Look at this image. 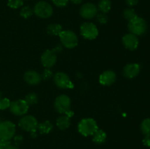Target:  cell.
Segmentation results:
<instances>
[{"label": "cell", "mask_w": 150, "mask_h": 149, "mask_svg": "<svg viewBox=\"0 0 150 149\" xmlns=\"http://www.w3.org/2000/svg\"><path fill=\"white\" fill-rule=\"evenodd\" d=\"M98 129V125L93 118H83L78 124V131L84 137L93 135L94 133Z\"/></svg>", "instance_id": "obj_1"}, {"label": "cell", "mask_w": 150, "mask_h": 149, "mask_svg": "<svg viewBox=\"0 0 150 149\" xmlns=\"http://www.w3.org/2000/svg\"><path fill=\"white\" fill-rule=\"evenodd\" d=\"M127 28L130 33L133 34L136 36H142L146 33L147 30V23L146 20L139 16H136L131 20L128 21Z\"/></svg>", "instance_id": "obj_2"}, {"label": "cell", "mask_w": 150, "mask_h": 149, "mask_svg": "<svg viewBox=\"0 0 150 149\" xmlns=\"http://www.w3.org/2000/svg\"><path fill=\"white\" fill-rule=\"evenodd\" d=\"M59 36L60 41L62 45L65 47L66 48L72 49L76 48L79 43V39L77 35L75 32L70 30H64L60 33Z\"/></svg>", "instance_id": "obj_3"}, {"label": "cell", "mask_w": 150, "mask_h": 149, "mask_svg": "<svg viewBox=\"0 0 150 149\" xmlns=\"http://www.w3.org/2000/svg\"><path fill=\"white\" fill-rule=\"evenodd\" d=\"M16 132V125L12 121H1L0 124V140H10L13 138Z\"/></svg>", "instance_id": "obj_4"}, {"label": "cell", "mask_w": 150, "mask_h": 149, "mask_svg": "<svg viewBox=\"0 0 150 149\" xmlns=\"http://www.w3.org/2000/svg\"><path fill=\"white\" fill-rule=\"evenodd\" d=\"M34 13L41 18H48L54 13L53 7L49 3L44 1H38L34 7Z\"/></svg>", "instance_id": "obj_5"}, {"label": "cell", "mask_w": 150, "mask_h": 149, "mask_svg": "<svg viewBox=\"0 0 150 149\" xmlns=\"http://www.w3.org/2000/svg\"><path fill=\"white\" fill-rule=\"evenodd\" d=\"M80 32L81 36L86 39H95L98 36L99 31L95 23L92 22H85L81 25Z\"/></svg>", "instance_id": "obj_6"}, {"label": "cell", "mask_w": 150, "mask_h": 149, "mask_svg": "<svg viewBox=\"0 0 150 149\" xmlns=\"http://www.w3.org/2000/svg\"><path fill=\"white\" fill-rule=\"evenodd\" d=\"M38 121L34 116L31 115H25L21 117L18 121V126L21 129L26 131H37L38 130Z\"/></svg>", "instance_id": "obj_7"}, {"label": "cell", "mask_w": 150, "mask_h": 149, "mask_svg": "<svg viewBox=\"0 0 150 149\" xmlns=\"http://www.w3.org/2000/svg\"><path fill=\"white\" fill-rule=\"evenodd\" d=\"M54 108L60 114H64L71 107L70 98L66 94H61L56 98L54 101Z\"/></svg>", "instance_id": "obj_8"}, {"label": "cell", "mask_w": 150, "mask_h": 149, "mask_svg": "<svg viewBox=\"0 0 150 149\" xmlns=\"http://www.w3.org/2000/svg\"><path fill=\"white\" fill-rule=\"evenodd\" d=\"M29 106L26 104L24 99H17L11 102L10 106V111L15 115L23 116L27 113Z\"/></svg>", "instance_id": "obj_9"}, {"label": "cell", "mask_w": 150, "mask_h": 149, "mask_svg": "<svg viewBox=\"0 0 150 149\" xmlns=\"http://www.w3.org/2000/svg\"><path fill=\"white\" fill-rule=\"evenodd\" d=\"M54 81L56 86L60 89H67L73 88V83L70 80L69 76L63 72H59L54 74Z\"/></svg>", "instance_id": "obj_10"}, {"label": "cell", "mask_w": 150, "mask_h": 149, "mask_svg": "<svg viewBox=\"0 0 150 149\" xmlns=\"http://www.w3.org/2000/svg\"><path fill=\"white\" fill-rule=\"evenodd\" d=\"M41 63L45 68H51L57 61V53L54 50H46L42 53L40 58Z\"/></svg>", "instance_id": "obj_11"}, {"label": "cell", "mask_w": 150, "mask_h": 149, "mask_svg": "<svg viewBox=\"0 0 150 149\" xmlns=\"http://www.w3.org/2000/svg\"><path fill=\"white\" fill-rule=\"evenodd\" d=\"M98 10L97 6L92 3H86L81 6L79 13L83 18L89 20L95 18L98 15Z\"/></svg>", "instance_id": "obj_12"}, {"label": "cell", "mask_w": 150, "mask_h": 149, "mask_svg": "<svg viewBox=\"0 0 150 149\" xmlns=\"http://www.w3.org/2000/svg\"><path fill=\"white\" fill-rule=\"evenodd\" d=\"M122 44L125 48L130 51H135L138 48L139 44V38L132 33L126 34L122 37Z\"/></svg>", "instance_id": "obj_13"}, {"label": "cell", "mask_w": 150, "mask_h": 149, "mask_svg": "<svg viewBox=\"0 0 150 149\" xmlns=\"http://www.w3.org/2000/svg\"><path fill=\"white\" fill-rule=\"evenodd\" d=\"M141 70V67L137 63H130L123 68V75L127 79H133L138 76Z\"/></svg>", "instance_id": "obj_14"}, {"label": "cell", "mask_w": 150, "mask_h": 149, "mask_svg": "<svg viewBox=\"0 0 150 149\" xmlns=\"http://www.w3.org/2000/svg\"><path fill=\"white\" fill-rule=\"evenodd\" d=\"M117 78L116 73L112 70H106L100 74L99 77V82L104 86H110L114 83Z\"/></svg>", "instance_id": "obj_15"}, {"label": "cell", "mask_w": 150, "mask_h": 149, "mask_svg": "<svg viewBox=\"0 0 150 149\" xmlns=\"http://www.w3.org/2000/svg\"><path fill=\"white\" fill-rule=\"evenodd\" d=\"M23 78H24L26 83L29 85H32V86L39 84L42 80L41 74L34 70H29V71L26 72L23 75Z\"/></svg>", "instance_id": "obj_16"}, {"label": "cell", "mask_w": 150, "mask_h": 149, "mask_svg": "<svg viewBox=\"0 0 150 149\" xmlns=\"http://www.w3.org/2000/svg\"><path fill=\"white\" fill-rule=\"evenodd\" d=\"M56 124L59 129H67L70 126V118L66 115H60L56 121Z\"/></svg>", "instance_id": "obj_17"}, {"label": "cell", "mask_w": 150, "mask_h": 149, "mask_svg": "<svg viewBox=\"0 0 150 149\" xmlns=\"http://www.w3.org/2000/svg\"><path fill=\"white\" fill-rule=\"evenodd\" d=\"M107 138V134L103 130L98 129L92 135V141L98 145L103 144L105 142Z\"/></svg>", "instance_id": "obj_18"}, {"label": "cell", "mask_w": 150, "mask_h": 149, "mask_svg": "<svg viewBox=\"0 0 150 149\" xmlns=\"http://www.w3.org/2000/svg\"><path fill=\"white\" fill-rule=\"evenodd\" d=\"M38 130L41 134H48L53 130V124L49 121H45L38 124Z\"/></svg>", "instance_id": "obj_19"}, {"label": "cell", "mask_w": 150, "mask_h": 149, "mask_svg": "<svg viewBox=\"0 0 150 149\" xmlns=\"http://www.w3.org/2000/svg\"><path fill=\"white\" fill-rule=\"evenodd\" d=\"M63 31L62 26L59 23H51L47 27V32L51 36H57Z\"/></svg>", "instance_id": "obj_20"}, {"label": "cell", "mask_w": 150, "mask_h": 149, "mask_svg": "<svg viewBox=\"0 0 150 149\" xmlns=\"http://www.w3.org/2000/svg\"><path fill=\"white\" fill-rule=\"evenodd\" d=\"M98 10L102 13H108L111 9V0H100L98 5Z\"/></svg>", "instance_id": "obj_21"}, {"label": "cell", "mask_w": 150, "mask_h": 149, "mask_svg": "<svg viewBox=\"0 0 150 149\" xmlns=\"http://www.w3.org/2000/svg\"><path fill=\"white\" fill-rule=\"evenodd\" d=\"M141 131L144 136H150V118H145L140 126Z\"/></svg>", "instance_id": "obj_22"}, {"label": "cell", "mask_w": 150, "mask_h": 149, "mask_svg": "<svg viewBox=\"0 0 150 149\" xmlns=\"http://www.w3.org/2000/svg\"><path fill=\"white\" fill-rule=\"evenodd\" d=\"M24 101L29 106L36 105L38 102V96L36 93L32 92V93H29L27 95H26L24 98Z\"/></svg>", "instance_id": "obj_23"}, {"label": "cell", "mask_w": 150, "mask_h": 149, "mask_svg": "<svg viewBox=\"0 0 150 149\" xmlns=\"http://www.w3.org/2000/svg\"><path fill=\"white\" fill-rule=\"evenodd\" d=\"M123 16L127 20L130 21L132 19L136 18L137 16V14L136 13L135 10L132 8H126L123 11Z\"/></svg>", "instance_id": "obj_24"}, {"label": "cell", "mask_w": 150, "mask_h": 149, "mask_svg": "<svg viewBox=\"0 0 150 149\" xmlns=\"http://www.w3.org/2000/svg\"><path fill=\"white\" fill-rule=\"evenodd\" d=\"M34 10L29 6H26L21 8L20 11V15L23 18H28L33 15Z\"/></svg>", "instance_id": "obj_25"}, {"label": "cell", "mask_w": 150, "mask_h": 149, "mask_svg": "<svg viewBox=\"0 0 150 149\" xmlns=\"http://www.w3.org/2000/svg\"><path fill=\"white\" fill-rule=\"evenodd\" d=\"M23 0H8L7 5L13 9H18L23 5Z\"/></svg>", "instance_id": "obj_26"}, {"label": "cell", "mask_w": 150, "mask_h": 149, "mask_svg": "<svg viewBox=\"0 0 150 149\" xmlns=\"http://www.w3.org/2000/svg\"><path fill=\"white\" fill-rule=\"evenodd\" d=\"M11 102L7 98H1L0 99V110H4L10 108Z\"/></svg>", "instance_id": "obj_27"}, {"label": "cell", "mask_w": 150, "mask_h": 149, "mask_svg": "<svg viewBox=\"0 0 150 149\" xmlns=\"http://www.w3.org/2000/svg\"><path fill=\"white\" fill-rule=\"evenodd\" d=\"M53 75V72L49 68H45L41 74V78L44 80H48Z\"/></svg>", "instance_id": "obj_28"}, {"label": "cell", "mask_w": 150, "mask_h": 149, "mask_svg": "<svg viewBox=\"0 0 150 149\" xmlns=\"http://www.w3.org/2000/svg\"><path fill=\"white\" fill-rule=\"evenodd\" d=\"M97 20L101 24H105L108 20V17L105 13H100L97 15Z\"/></svg>", "instance_id": "obj_29"}, {"label": "cell", "mask_w": 150, "mask_h": 149, "mask_svg": "<svg viewBox=\"0 0 150 149\" xmlns=\"http://www.w3.org/2000/svg\"><path fill=\"white\" fill-rule=\"evenodd\" d=\"M56 6L59 7H64L68 3L69 0H51Z\"/></svg>", "instance_id": "obj_30"}, {"label": "cell", "mask_w": 150, "mask_h": 149, "mask_svg": "<svg viewBox=\"0 0 150 149\" xmlns=\"http://www.w3.org/2000/svg\"><path fill=\"white\" fill-rule=\"evenodd\" d=\"M23 137H22L21 135H20V134L15 135L14 137H13V140H14V145L18 146H18L21 144L22 142H23Z\"/></svg>", "instance_id": "obj_31"}, {"label": "cell", "mask_w": 150, "mask_h": 149, "mask_svg": "<svg viewBox=\"0 0 150 149\" xmlns=\"http://www.w3.org/2000/svg\"><path fill=\"white\" fill-rule=\"evenodd\" d=\"M10 145V140H0V149H7Z\"/></svg>", "instance_id": "obj_32"}, {"label": "cell", "mask_w": 150, "mask_h": 149, "mask_svg": "<svg viewBox=\"0 0 150 149\" xmlns=\"http://www.w3.org/2000/svg\"><path fill=\"white\" fill-rule=\"evenodd\" d=\"M142 143L146 147H150V136H144V138L142 140Z\"/></svg>", "instance_id": "obj_33"}, {"label": "cell", "mask_w": 150, "mask_h": 149, "mask_svg": "<svg viewBox=\"0 0 150 149\" xmlns=\"http://www.w3.org/2000/svg\"><path fill=\"white\" fill-rule=\"evenodd\" d=\"M126 3L130 7H134L139 2V0H125Z\"/></svg>", "instance_id": "obj_34"}, {"label": "cell", "mask_w": 150, "mask_h": 149, "mask_svg": "<svg viewBox=\"0 0 150 149\" xmlns=\"http://www.w3.org/2000/svg\"><path fill=\"white\" fill-rule=\"evenodd\" d=\"M64 115H66L67 117H69V118H70L71 117L73 116V115H74V112H73L71 109H70L69 110H67L65 113H64Z\"/></svg>", "instance_id": "obj_35"}, {"label": "cell", "mask_w": 150, "mask_h": 149, "mask_svg": "<svg viewBox=\"0 0 150 149\" xmlns=\"http://www.w3.org/2000/svg\"><path fill=\"white\" fill-rule=\"evenodd\" d=\"M53 50H54V51H55V52L57 53H59L60 51H62V46L60 45H58L57 47H56L55 48H54V49H53Z\"/></svg>", "instance_id": "obj_36"}, {"label": "cell", "mask_w": 150, "mask_h": 149, "mask_svg": "<svg viewBox=\"0 0 150 149\" xmlns=\"http://www.w3.org/2000/svg\"><path fill=\"white\" fill-rule=\"evenodd\" d=\"M71 1L73 3V4H81V3L83 1V0H71Z\"/></svg>", "instance_id": "obj_37"}, {"label": "cell", "mask_w": 150, "mask_h": 149, "mask_svg": "<svg viewBox=\"0 0 150 149\" xmlns=\"http://www.w3.org/2000/svg\"><path fill=\"white\" fill-rule=\"evenodd\" d=\"M30 134H31V136H32V137H34V138H35V137L38 136V133H37V131H32V132H30Z\"/></svg>", "instance_id": "obj_38"}, {"label": "cell", "mask_w": 150, "mask_h": 149, "mask_svg": "<svg viewBox=\"0 0 150 149\" xmlns=\"http://www.w3.org/2000/svg\"><path fill=\"white\" fill-rule=\"evenodd\" d=\"M7 149H19V148H18V146L13 145H10L9 146V148Z\"/></svg>", "instance_id": "obj_39"}, {"label": "cell", "mask_w": 150, "mask_h": 149, "mask_svg": "<svg viewBox=\"0 0 150 149\" xmlns=\"http://www.w3.org/2000/svg\"><path fill=\"white\" fill-rule=\"evenodd\" d=\"M0 99H1V91H0Z\"/></svg>", "instance_id": "obj_40"}, {"label": "cell", "mask_w": 150, "mask_h": 149, "mask_svg": "<svg viewBox=\"0 0 150 149\" xmlns=\"http://www.w3.org/2000/svg\"><path fill=\"white\" fill-rule=\"evenodd\" d=\"M1 120H0V124H1Z\"/></svg>", "instance_id": "obj_41"}]
</instances>
